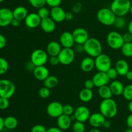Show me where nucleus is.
Masks as SVG:
<instances>
[{"label": "nucleus", "mask_w": 132, "mask_h": 132, "mask_svg": "<svg viewBox=\"0 0 132 132\" xmlns=\"http://www.w3.org/2000/svg\"><path fill=\"white\" fill-rule=\"evenodd\" d=\"M72 35L76 44L84 45L86 41L90 38L88 31L85 28L81 27L76 28L72 32Z\"/></svg>", "instance_id": "12"}, {"label": "nucleus", "mask_w": 132, "mask_h": 132, "mask_svg": "<svg viewBox=\"0 0 132 132\" xmlns=\"http://www.w3.org/2000/svg\"><path fill=\"white\" fill-rule=\"evenodd\" d=\"M88 132H101V131H99V130H98L97 128H93V129H92V130H90Z\"/></svg>", "instance_id": "59"}, {"label": "nucleus", "mask_w": 132, "mask_h": 132, "mask_svg": "<svg viewBox=\"0 0 132 132\" xmlns=\"http://www.w3.org/2000/svg\"><path fill=\"white\" fill-rule=\"evenodd\" d=\"M46 112L50 117L57 118L63 114V105L58 101H52L48 104Z\"/></svg>", "instance_id": "10"}, {"label": "nucleus", "mask_w": 132, "mask_h": 132, "mask_svg": "<svg viewBox=\"0 0 132 132\" xmlns=\"http://www.w3.org/2000/svg\"><path fill=\"white\" fill-rule=\"evenodd\" d=\"M9 63L5 58L0 57V75H3L6 73L9 70Z\"/></svg>", "instance_id": "33"}, {"label": "nucleus", "mask_w": 132, "mask_h": 132, "mask_svg": "<svg viewBox=\"0 0 132 132\" xmlns=\"http://www.w3.org/2000/svg\"><path fill=\"white\" fill-rule=\"evenodd\" d=\"M15 92V85L8 79L0 80V97L10 99L14 95Z\"/></svg>", "instance_id": "6"}, {"label": "nucleus", "mask_w": 132, "mask_h": 132, "mask_svg": "<svg viewBox=\"0 0 132 132\" xmlns=\"http://www.w3.org/2000/svg\"><path fill=\"white\" fill-rule=\"evenodd\" d=\"M126 125H127L128 127L132 128V113L128 116L127 119H126Z\"/></svg>", "instance_id": "50"}, {"label": "nucleus", "mask_w": 132, "mask_h": 132, "mask_svg": "<svg viewBox=\"0 0 132 132\" xmlns=\"http://www.w3.org/2000/svg\"><path fill=\"white\" fill-rule=\"evenodd\" d=\"M115 68L118 72L119 76H125L130 70L128 63L125 59H119L117 61L115 64Z\"/></svg>", "instance_id": "24"}, {"label": "nucleus", "mask_w": 132, "mask_h": 132, "mask_svg": "<svg viewBox=\"0 0 132 132\" xmlns=\"http://www.w3.org/2000/svg\"><path fill=\"white\" fill-rule=\"evenodd\" d=\"M125 132H132V128H127L125 130Z\"/></svg>", "instance_id": "60"}, {"label": "nucleus", "mask_w": 132, "mask_h": 132, "mask_svg": "<svg viewBox=\"0 0 132 132\" xmlns=\"http://www.w3.org/2000/svg\"><path fill=\"white\" fill-rule=\"evenodd\" d=\"M5 127L9 130H14L16 128L18 125V121L14 116H8L4 119Z\"/></svg>", "instance_id": "29"}, {"label": "nucleus", "mask_w": 132, "mask_h": 132, "mask_svg": "<svg viewBox=\"0 0 132 132\" xmlns=\"http://www.w3.org/2000/svg\"><path fill=\"white\" fill-rule=\"evenodd\" d=\"M50 17L56 23H61L65 20L66 12L60 6L52 8Z\"/></svg>", "instance_id": "17"}, {"label": "nucleus", "mask_w": 132, "mask_h": 132, "mask_svg": "<svg viewBox=\"0 0 132 132\" xmlns=\"http://www.w3.org/2000/svg\"><path fill=\"white\" fill-rule=\"evenodd\" d=\"M39 96L42 99H47L50 95V89L43 86L39 90Z\"/></svg>", "instance_id": "36"}, {"label": "nucleus", "mask_w": 132, "mask_h": 132, "mask_svg": "<svg viewBox=\"0 0 132 132\" xmlns=\"http://www.w3.org/2000/svg\"><path fill=\"white\" fill-rule=\"evenodd\" d=\"M41 28L46 33H52L56 28V22L54 21L50 17L41 19Z\"/></svg>", "instance_id": "20"}, {"label": "nucleus", "mask_w": 132, "mask_h": 132, "mask_svg": "<svg viewBox=\"0 0 132 132\" xmlns=\"http://www.w3.org/2000/svg\"><path fill=\"white\" fill-rule=\"evenodd\" d=\"M112 67V60L107 54H100L95 58V68L98 72H106Z\"/></svg>", "instance_id": "7"}, {"label": "nucleus", "mask_w": 132, "mask_h": 132, "mask_svg": "<svg viewBox=\"0 0 132 132\" xmlns=\"http://www.w3.org/2000/svg\"><path fill=\"white\" fill-rule=\"evenodd\" d=\"M5 1V0H0V3H2L3 1Z\"/></svg>", "instance_id": "62"}, {"label": "nucleus", "mask_w": 132, "mask_h": 132, "mask_svg": "<svg viewBox=\"0 0 132 132\" xmlns=\"http://www.w3.org/2000/svg\"><path fill=\"white\" fill-rule=\"evenodd\" d=\"M99 111L106 118L112 119L116 117L118 112L117 103L112 98L103 99L99 105Z\"/></svg>", "instance_id": "1"}, {"label": "nucleus", "mask_w": 132, "mask_h": 132, "mask_svg": "<svg viewBox=\"0 0 132 132\" xmlns=\"http://www.w3.org/2000/svg\"><path fill=\"white\" fill-rule=\"evenodd\" d=\"M6 45V39L5 36L0 34V50L5 47Z\"/></svg>", "instance_id": "48"}, {"label": "nucleus", "mask_w": 132, "mask_h": 132, "mask_svg": "<svg viewBox=\"0 0 132 132\" xmlns=\"http://www.w3.org/2000/svg\"><path fill=\"white\" fill-rule=\"evenodd\" d=\"M131 5L130 0H113L110 5V9L116 16H125L130 12Z\"/></svg>", "instance_id": "3"}, {"label": "nucleus", "mask_w": 132, "mask_h": 132, "mask_svg": "<svg viewBox=\"0 0 132 132\" xmlns=\"http://www.w3.org/2000/svg\"><path fill=\"white\" fill-rule=\"evenodd\" d=\"M31 132H46V129L43 125H36L32 127Z\"/></svg>", "instance_id": "43"}, {"label": "nucleus", "mask_w": 132, "mask_h": 132, "mask_svg": "<svg viewBox=\"0 0 132 132\" xmlns=\"http://www.w3.org/2000/svg\"><path fill=\"white\" fill-rule=\"evenodd\" d=\"M128 108L129 111L131 112V113H132V101L129 102L128 105Z\"/></svg>", "instance_id": "58"}, {"label": "nucleus", "mask_w": 132, "mask_h": 132, "mask_svg": "<svg viewBox=\"0 0 132 132\" xmlns=\"http://www.w3.org/2000/svg\"><path fill=\"white\" fill-rule=\"evenodd\" d=\"M9 99L5 97H0V110H6L9 108Z\"/></svg>", "instance_id": "41"}, {"label": "nucleus", "mask_w": 132, "mask_h": 132, "mask_svg": "<svg viewBox=\"0 0 132 132\" xmlns=\"http://www.w3.org/2000/svg\"><path fill=\"white\" fill-rule=\"evenodd\" d=\"M30 61L36 67L45 65L48 61V54L43 49H36L31 54Z\"/></svg>", "instance_id": "8"}, {"label": "nucleus", "mask_w": 132, "mask_h": 132, "mask_svg": "<svg viewBox=\"0 0 132 132\" xmlns=\"http://www.w3.org/2000/svg\"><path fill=\"white\" fill-rule=\"evenodd\" d=\"M41 19L37 13L32 12L28 14L27 18L24 19V23H25L26 26L28 28L33 29V28H36L40 26L41 24Z\"/></svg>", "instance_id": "14"}, {"label": "nucleus", "mask_w": 132, "mask_h": 132, "mask_svg": "<svg viewBox=\"0 0 132 132\" xmlns=\"http://www.w3.org/2000/svg\"><path fill=\"white\" fill-rule=\"evenodd\" d=\"M32 73L36 79L41 81H44L50 76L48 69L45 65L36 67Z\"/></svg>", "instance_id": "19"}, {"label": "nucleus", "mask_w": 132, "mask_h": 132, "mask_svg": "<svg viewBox=\"0 0 132 132\" xmlns=\"http://www.w3.org/2000/svg\"><path fill=\"white\" fill-rule=\"evenodd\" d=\"M14 18L12 10L8 8L0 9V27H6L11 24Z\"/></svg>", "instance_id": "11"}, {"label": "nucleus", "mask_w": 132, "mask_h": 132, "mask_svg": "<svg viewBox=\"0 0 132 132\" xmlns=\"http://www.w3.org/2000/svg\"><path fill=\"white\" fill-rule=\"evenodd\" d=\"M48 61L52 66H56L60 63L58 56H50L48 59Z\"/></svg>", "instance_id": "45"}, {"label": "nucleus", "mask_w": 132, "mask_h": 132, "mask_svg": "<svg viewBox=\"0 0 132 132\" xmlns=\"http://www.w3.org/2000/svg\"><path fill=\"white\" fill-rule=\"evenodd\" d=\"M128 32L132 34V20L129 23L128 25Z\"/></svg>", "instance_id": "57"}, {"label": "nucleus", "mask_w": 132, "mask_h": 132, "mask_svg": "<svg viewBox=\"0 0 132 132\" xmlns=\"http://www.w3.org/2000/svg\"><path fill=\"white\" fill-rule=\"evenodd\" d=\"M25 68L28 72H33L35 68H36V66H35V64H34L31 61H28L27 63H26Z\"/></svg>", "instance_id": "46"}, {"label": "nucleus", "mask_w": 132, "mask_h": 132, "mask_svg": "<svg viewBox=\"0 0 132 132\" xmlns=\"http://www.w3.org/2000/svg\"><path fill=\"white\" fill-rule=\"evenodd\" d=\"M61 50L62 46L60 43L52 41L48 43L46 51L50 56H58Z\"/></svg>", "instance_id": "22"}, {"label": "nucleus", "mask_w": 132, "mask_h": 132, "mask_svg": "<svg viewBox=\"0 0 132 132\" xmlns=\"http://www.w3.org/2000/svg\"><path fill=\"white\" fill-rule=\"evenodd\" d=\"M106 73L107 76H108V77H109V79L110 80L116 79L117 77V76H119L118 72H117V71L116 70L115 67L114 68L111 67V68H110V69L108 70Z\"/></svg>", "instance_id": "39"}, {"label": "nucleus", "mask_w": 132, "mask_h": 132, "mask_svg": "<svg viewBox=\"0 0 132 132\" xmlns=\"http://www.w3.org/2000/svg\"><path fill=\"white\" fill-rule=\"evenodd\" d=\"M125 87L123 84L119 81H113L110 85L112 94L115 95H122Z\"/></svg>", "instance_id": "26"}, {"label": "nucleus", "mask_w": 132, "mask_h": 132, "mask_svg": "<svg viewBox=\"0 0 132 132\" xmlns=\"http://www.w3.org/2000/svg\"><path fill=\"white\" fill-rule=\"evenodd\" d=\"M37 13L41 19L50 16V11L45 6H43V7L39 9Z\"/></svg>", "instance_id": "35"}, {"label": "nucleus", "mask_w": 132, "mask_h": 132, "mask_svg": "<svg viewBox=\"0 0 132 132\" xmlns=\"http://www.w3.org/2000/svg\"><path fill=\"white\" fill-rule=\"evenodd\" d=\"M94 97V93L90 89L84 88L80 91L79 94V98L83 103H88L91 101Z\"/></svg>", "instance_id": "27"}, {"label": "nucleus", "mask_w": 132, "mask_h": 132, "mask_svg": "<svg viewBox=\"0 0 132 132\" xmlns=\"http://www.w3.org/2000/svg\"><path fill=\"white\" fill-rule=\"evenodd\" d=\"M121 52L126 57H132V42L125 43L121 48Z\"/></svg>", "instance_id": "31"}, {"label": "nucleus", "mask_w": 132, "mask_h": 132, "mask_svg": "<svg viewBox=\"0 0 132 132\" xmlns=\"http://www.w3.org/2000/svg\"><path fill=\"white\" fill-rule=\"evenodd\" d=\"M122 37H123L125 43L132 42V34L129 32L124 34L122 35Z\"/></svg>", "instance_id": "47"}, {"label": "nucleus", "mask_w": 132, "mask_h": 132, "mask_svg": "<svg viewBox=\"0 0 132 132\" xmlns=\"http://www.w3.org/2000/svg\"><path fill=\"white\" fill-rule=\"evenodd\" d=\"M74 51L77 52V53H82L85 52V49H84V45L81 44H76L74 48Z\"/></svg>", "instance_id": "49"}, {"label": "nucleus", "mask_w": 132, "mask_h": 132, "mask_svg": "<svg viewBox=\"0 0 132 132\" xmlns=\"http://www.w3.org/2000/svg\"><path fill=\"white\" fill-rule=\"evenodd\" d=\"M126 24V21L124 16H117L113 25L117 28H122Z\"/></svg>", "instance_id": "34"}, {"label": "nucleus", "mask_w": 132, "mask_h": 132, "mask_svg": "<svg viewBox=\"0 0 132 132\" xmlns=\"http://www.w3.org/2000/svg\"><path fill=\"white\" fill-rule=\"evenodd\" d=\"M74 110L73 107L70 104H65L63 106V114L71 116L74 113Z\"/></svg>", "instance_id": "40"}, {"label": "nucleus", "mask_w": 132, "mask_h": 132, "mask_svg": "<svg viewBox=\"0 0 132 132\" xmlns=\"http://www.w3.org/2000/svg\"><path fill=\"white\" fill-rule=\"evenodd\" d=\"M75 51L72 48H63L58 55L59 63L63 65H69L75 59Z\"/></svg>", "instance_id": "9"}, {"label": "nucleus", "mask_w": 132, "mask_h": 132, "mask_svg": "<svg viewBox=\"0 0 132 132\" xmlns=\"http://www.w3.org/2000/svg\"><path fill=\"white\" fill-rule=\"evenodd\" d=\"M125 77L129 81H132V71L129 70L128 73L126 74Z\"/></svg>", "instance_id": "56"}, {"label": "nucleus", "mask_w": 132, "mask_h": 132, "mask_svg": "<svg viewBox=\"0 0 132 132\" xmlns=\"http://www.w3.org/2000/svg\"><path fill=\"white\" fill-rule=\"evenodd\" d=\"M80 67L82 72L89 73L95 68V59L90 56L83 58L80 64Z\"/></svg>", "instance_id": "21"}, {"label": "nucleus", "mask_w": 132, "mask_h": 132, "mask_svg": "<svg viewBox=\"0 0 132 132\" xmlns=\"http://www.w3.org/2000/svg\"><path fill=\"white\" fill-rule=\"evenodd\" d=\"M116 14L108 8L101 9L97 13V18L101 24L105 26H112L114 24L116 19Z\"/></svg>", "instance_id": "4"}, {"label": "nucleus", "mask_w": 132, "mask_h": 132, "mask_svg": "<svg viewBox=\"0 0 132 132\" xmlns=\"http://www.w3.org/2000/svg\"><path fill=\"white\" fill-rule=\"evenodd\" d=\"M28 10L23 6H17L13 10L14 18L15 19L21 21L23 20H24L25 18H27V15H28Z\"/></svg>", "instance_id": "25"}, {"label": "nucleus", "mask_w": 132, "mask_h": 132, "mask_svg": "<svg viewBox=\"0 0 132 132\" xmlns=\"http://www.w3.org/2000/svg\"><path fill=\"white\" fill-rule=\"evenodd\" d=\"M130 12L132 14V4L131 5V6H130Z\"/></svg>", "instance_id": "61"}, {"label": "nucleus", "mask_w": 132, "mask_h": 132, "mask_svg": "<svg viewBox=\"0 0 132 132\" xmlns=\"http://www.w3.org/2000/svg\"><path fill=\"white\" fill-rule=\"evenodd\" d=\"M85 52L88 55V56L95 58L102 54L103 46L99 39L96 38H89L84 44Z\"/></svg>", "instance_id": "2"}, {"label": "nucleus", "mask_w": 132, "mask_h": 132, "mask_svg": "<svg viewBox=\"0 0 132 132\" xmlns=\"http://www.w3.org/2000/svg\"><path fill=\"white\" fill-rule=\"evenodd\" d=\"M73 116L76 121L85 122L88 121L90 116V112L85 106H79L74 110Z\"/></svg>", "instance_id": "13"}, {"label": "nucleus", "mask_w": 132, "mask_h": 132, "mask_svg": "<svg viewBox=\"0 0 132 132\" xmlns=\"http://www.w3.org/2000/svg\"><path fill=\"white\" fill-rule=\"evenodd\" d=\"M98 93L99 95L101 98L103 99H107L112 98L113 94L112 92L110 86L108 85H104V86H101L98 88Z\"/></svg>", "instance_id": "28"}, {"label": "nucleus", "mask_w": 132, "mask_h": 132, "mask_svg": "<svg viewBox=\"0 0 132 132\" xmlns=\"http://www.w3.org/2000/svg\"><path fill=\"white\" fill-rule=\"evenodd\" d=\"M122 95L124 98L128 101H132V84L125 86Z\"/></svg>", "instance_id": "32"}, {"label": "nucleus", "mask_w": 132, "mask_h": 132, "mask_svg": "<svg viewBox=\"0 0 132 132\" xmlns=\"http://www.w3.org/2000/svg\"><path fill=\"white\" fill-rule=\"evenodd\" d=\"M107 43L112 49L118 50L121 49L125 43L122 35L117 31H112L107 35Z\"/></svg>", "instance_id": "5"}, {"label": "nucleus", "mask_w": 132, "mask_h": 132, "mask_svg": "<svg viewBox=\"0 0 132 132\" xmlns=\"http://www.w3.org/2000/svg\"><path fill=\"white\" fill-rule=\"evenodd\" d=\"M5 128V125H4V119L0 116V132L3 130Z\"/></svg>", "instance_id": "54"}, {"label": "nucleus", "mask_w": 132, "mask_h": 132, "mask_svg": "<svg viewBox=\"0 0 132 132\" xmlns=\"http://www.w3.org/2000/svg\"><path fill=\"white\" fill-rule=\"evenodd\" d=\"M20 23H21V21L14 18V19H13V20L12 21L11 25L13 26V27H18L20 25Z\"/></svg>", "instance_id": "53"}, {"label": "nucleus", "mask_w": 132, "mask_h": 132, "mask_svg": "<svg viewBox=\"0 0 132 132\" xmlns=\"http://www.w3.org/2000/svg\"><path fill=\"white\" fill-rule=\"evenodd\" d=\"M28 1L34 8L37 9L45 6L46 5V0H28Z\"/></svg>", "instance_id": "38"}, {"label": "nucleus", "mask_w": 132, "mask_h": 132, "mask_svg": "<svg viewBox=\"0 0 132 132\" xmlns=\"http://www.w3.org/2000/svg\"><path fill=\"white\" fill-rule=\"evenodd\" d=\"M59 43L63 48H72L75 45V41L72 33L63 32L59 37Z\"/></svg>", "instance_id": "15"}, {"label": "nucleus", "mask_w": 132, "mask_h": 132, "mask_svg": "<svg viewBox=\"0 0 132 132\" xmlns=\"http://www.w3.org/2000/svg\"><path fill=\"white\" fill-rule=\"evenodd\" d=\"M62 0H46V4L51 8L60 6Z\"/></svg>", "instance_id": "42"}, {"label": "nucleus", "mask_w": 132, "mask_h": 132, "mask_svg": "<svg viewBox=\"0 0 132 132\" xmlns=\"http://www.w3.org/2000/svg\"><path fill=\"white\" fill-rule=\"evenodd\" d=\"M92 79L94 81L95 86L97 88L107 85L110 81V79L108 77L106 73L103 72H98L93 76Z\"/></svg>", "instance_id": "16"}, {"label": "nucleus", "mask_w": 132, "mask_h": 132, "mask_svg": "<svg viewBox=\"0 0 132 132\" xmlns=\"http://www.w3.org/2000/svg\"><path fill=\"white\" fill-rule=\"evenodd\" d=\"M112 125L111 124V122L109 121V120H106L105 122H104V125H103V126H104L105 128H110Z\"/></svg>", "instance_id": "55"}, {"label": "nucleus", "mask_w": 132, "mask_h": 132, "mask_svg": "<svg viewBox=\"0 0 132 132\" xmlns=\"http://www.w3.org/2000/svg\"><path fill=\"white\" fill-rule=\"evenodd\" d=\"M72 130L73 132H85V126L84 122L76 121L72 126Z\"/></svg>", "instance_id": "37"}, {"label": "nucleus", "mask_w": 132, "mask_h": 132, "mask_svg": "<svg viewBox=\"0 0 132 132\" xmlns=\"http://www.w3.org/2000/svg\"><path fill=\"white\" fill-rule=\"evenodd\" d=\"M57 119V124L58 128L62 130H67L70 128L72 125V119L70 116L65 114H62L58 117Z\"/></svg>", "instance_id": "23"}, {"label": "nucleus", "mask_w": 132, "mask_h": 132, "mask_svg": "<svg viewBox=\"0 0 132 132\" xmlns=\"http://www.w3.org/2000/svg\"><path fill=\"white\" fill-rule=\"evenodd\" d=\"M73 18V14L72 12H66V18L65 20L67 21H71Z\"/></svg>", "instance_id": "51"}, {"label": "nucleus", "mask_w": 132, "mask_h": 132, "mask_svg": "<svg viewBox=\"0 0 132 132\" xmlns=\"http://www.w3.org/2000/svg\"><path fill=\"white\" fill-rule=\"evenodd\" d=\"M84 86H85V88L90 89V90H92L95 87V85H94V81H92V79H86L85 81Z\"/></svg>", "instance_id": "44"}, {"label": "nucleus", "mask_w": 132, "mask_h": 132, "mask_svg": "<svg viewBox=\"0 0 132 132\" xmlns=\"http://www.w3.org/2000/svg\"><path fill=\"white\" fill-rule=\"evenodd\" d=\"M58 83H59V80L55 76H49L43 81L44 86L49 89H53L55 88L58 85Z\"/></svg>", "instance_id": "30"}, {"label": "nucleus", "mask_w": 132, "mask_h": 132, "mask_svg": "<svg viewBox=\"0 0 132 132\" xmlns=\"http://www.w3.org/2000/svg\"><path fill=\"white\" fill-rule=\"evenodd\" d=\"M106 121V117L101 113H94L90 115L89 117V123L92 127L98 128L103 126L104 122Z\"/></svg>", "instance_id": "18"}, {"label": "nucleus", "mask_w": 132, "mask_h": 132, "mask_svg": "<svg viewBox=\"0 0 132 132\" xmlns=\"http://www.w3.org/2000/svg\"><path fill=\"white\" fill-rule=\"evenodd\" d=\"M46 132H63V130H61L59 128L52 127L46 130Z\"/></svg>", "instance_id": "52"}]
</instances>
